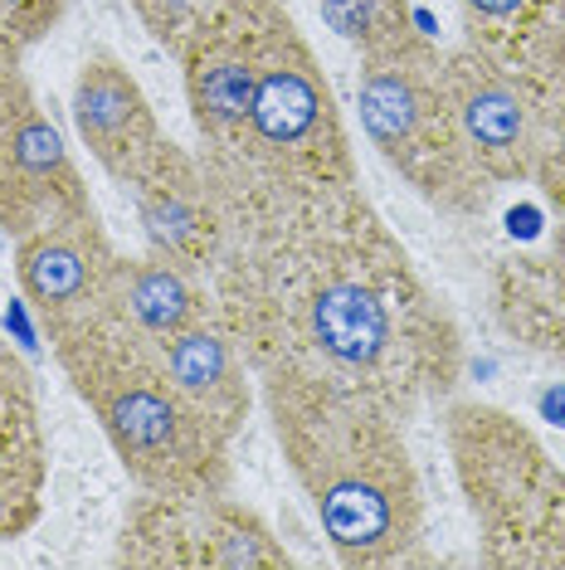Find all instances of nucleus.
<instances>
[{"label": "nucleus", "mask_w": 565, "mask_h": 570, "mask_svg": "<svg viewBox=\"0 0 565 570\" xmlns=\"http://www.w3.org/2000/svg\"><path fill=\"white\" fill-rule=\"evenodd\" d=\"M210 190L215 322L254 371L323 375L395 420L454 391V322L351 180H210Z\"/></svg>", "instance_id": "1"}, {"label": "nucleus", "mask_w": 565, "mask_h": 570, "mask_svg": "<svg viewBox=\"0 0 565 570\" xmlns=\"http://www.w3.org/2000/svg\"><path fill=\"white\" fill-rule=\"evenodd\" d=\"M278 449L346 566H390L419 541L424 488L400 420L307 371H264Z\"/></svg>", "instance_id": "2"}, {"label": "nucleus", "mask_w": 565, "mask_h": 570, "mask_svg": "<svg viewBox=\"0 0 565 570\" xmlns=\"http://www.w3.org/2000/svg\"><path fill=\"white\" fill-rule=\"evenodd\" d=\"M54 352L93 405L127 473L161 498H210L225 492L229 434L181 391L166 366L161 336L132 317L122 297V264L88 303L44 322Z\"/></svg>", "instance_id": "3"}, {"label": "nucleus", "mask_w": 565, "mask_h": 570, "mask_svg": "<svg viewBox=\"0 0 565 570\" xmlns=\"http://www.w3.org/2000/svg\"><path fill=\"white\" fill-rule=\"evenodd\" d=\"M526 98V176L536 200L507 210L517 254L497 264V317L532 352L565 361V30L507 69Z\"/></svg>", "instance_id": "4"}, {"label": "nucleus", "mask_w": 565, "mask_h": 570, "mask_svg": "<svg viewBox=\"0 0 565 570\" xmlns=\"http://www.w3.org/2000/svg\"><path fill=\"white\" fill-rule=\"evenodd\" d=\"M356 102H361L366 137L419 196L444 205L448 215L487 210L493 180L473 157V141L448 94L444 59L429 45L409 40L405 30L370 45Z\"/></svg>", "instance_id": "5"}, {"label": "nucleus", "mask_w": 565, "mask_h": 570, "mask_svg": "<svg viewBox=\"0 0 565 570\" xmlns=\"http://www.w3.org/2000/svg\"><path fill=\"white\" fill-rule=\"evenodd\" d=\"M444 430L478 517L483 561L526 570L565 566V469L542 439L493 405H454Z\"/></svg>", "instance_id": "6"}, {"label": "nucleus", "mask_w": 565, "mask_h": 570, "mask_svg": "<svg viewBox=\"0 0 565 570\" xmlns=\"http://www.w3.org/2000/svg\"><path fill=\"white\" fill-rule=\"evenodd\" d=\"M127 566H288V551L274 541L254 512L210 498H161L147 492L122 527Z\"/></svg>", "instance_id": "7"}, {"label": "nucleus", "mask_w": 565, "mask_h": 570, "mask_svg": "<svg viewBox=\"0 0 565 570\" xmlns=\"http://www.w3.org/2000/svg\"><path fill=\"white\" fill-rule=\"evenodd\" d=\"M73 118H79V132L102 171L132 190L176 151L161 137V127L151 118L141 88L132 83V73L118 69L112 59L83 63L79 94H73Z\"/></svg>", "instance_id": "8"}, {"label": "nucleus", "mask_w": 565, "mask_h": 570, "mask_svg": "<svg viewBox=\"0 0 565 570\" xmlns=\"http://www.w3.org/2000/svg\"><path fill=\"white\" fill-rule=\"evenodd\" d=\"M444 73L483 176L493 186H522L532 137H526V98L517 79L507 69H497L493 59H483L478 49L444 59Z\"/></svg>", "instance_id": "9"}, {"label": "nucleus", "mask_w": 565, "mask_h": 570, "mask_svg": "<svg viewBox=\"0 0 565 570\" xmlns=\"http://www.w3.org/2000/svg\"><path fill=\"white\" fill-rule=\"evenodd\" d=\"M44 483V430L30 371L0 342V537L30 527Z\"/></svg>", "instance_id": "10"}, {"label": "nucleus", "mask_w": 565, "mask_h": 570, "mask_svg": "<svg viewBox=\"0 0 565 570\" xmlns=\"http://www.w3.org/2000/svg\"><path fill=\"white\" fill-rule=\"evenodd\" d=\"M161 352H166L171 375L181 381V391L196 400L225 434H235L239 420L249 414V381H244L239 352L220 332V322L205 317V322H190V327L161 336Z\"/></svg>", "instance_id": "11"}, {"label": "nucleus", "mask_w": 565, "mask_h": 570, "mask_svg": "<svg viewBox=\"0 0 565 570\" xmlns=\"http://www.w3.org/2000/svg\"><path fill=\"white\" fill-rule=\"evenodd\" d=\"M122 297L151 336H171L190 327V322L215 317L186 283L181 268L166 264V258H132V264L122 258Z\"/></svg>", "instance_id": "12"}, {"label": "nucleus", "mask_w": 565, "mask_h": 570, "mask_svg": "<svg viewBox=\"0 0 565 570\" xmlns=\"http://www.w3.org/2000/svg\"><path fill=\"white\" fill-rule=\"evenodd\" d=\"M59 10L63 0H0V45L6 49L34 45L59 20Z\"/></svg>", "instance_id": "13"}]
</instances>
